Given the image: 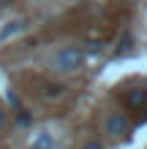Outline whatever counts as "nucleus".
Wrapping results in <instances>:
<instances>
[{"label": "nucleus", "mask_w": 147, "mask_h": 149, "mask_svg": "<svg viewBox=\"0 0 147 149\" xmlns=\"http://www.w3.org/2000/svg\"><path fill=\"white\" fill-rule=\"evenodd\" d=\"M82 63H84V52L79 46H63V49L55 52V57H52V68H55L57 73H71Z\"/></svg>", "instance_id": "1"}, {"label": "nucleus", "mask_w": 147, "mask_h": 149, "mask_svg": "<svg viewBox=\"0 0 147 149\" xmlns=\"http://www.w3.org/2000/svg\"><path fill=\"white\" fill-rule=\"evenodd\" d=\"M125 106H128V111H134L139 119H142V111H144V119H147V90H142V87L128 90V95H125Z\"/></svg>", "instance_id": "2"}, {"label": "nucleus", "mask_w": 147, "mask_h": 149, "mask_svg": "<svg viewBox=\"0 0 147 149\" xmlns=\"http://www.w3.org/2000/svg\"><path fill=\"white\" fill-rule=\"evenodd\" d=\"M106 133L115 136V138H125L128 133H131V125H128V119L123 117V114H112V117L106 119Z\"/></svg>", "instance_id": "3"}, {"label": "nucleus", "mask_w": 147, "mask_h": 149, "mask_svg": "<svg viewBox=\"0 0 147 149\" xmlns=\"http://www.w3.org/2000/svg\"><path fill=\"white\" fill-rule=\"evenodd\" d=\"M30 149H55V141H52L49 133H38V136L30 141Z\"/></svg>", "instance_id": "4"}, {"label": "nucleus", "mask_w": 147, "mask_h": 149, "mask_svg": "<svg viewBox=\"0 0 147 149\" xmlns=\"http://www.w3.org/2000/svg\"><path fill=\"white\" fill-rule=\"evenodd\" d=\"M82 149H103V146H101V144H98V141H90V144H84V146H82Z\"/></svg>", "instance_id": "5"}, {"label": "nucleus", "mask_w": 147, "mask_h": 149, "mask_svg": "<svg viewBox=\"0 0 147 149\" xmlns=\"http://www.w3.org/2000/svg\"><path fill=\"white\" fill-rule=\"evenodd\" d=\"M3 125H6V109L0 106V127H3Z\"/></svg>", "instance_id": "6"}]
</instances>
